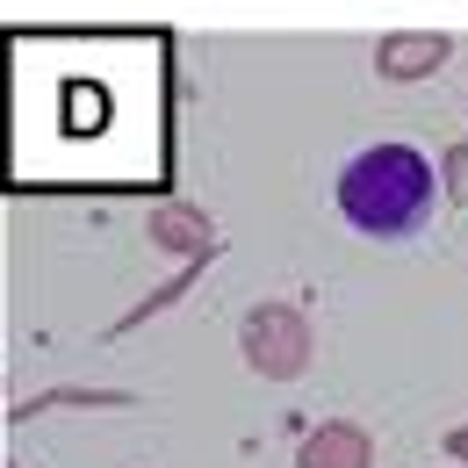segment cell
<instances>
[{
  "instance_id": "obj_4",
  "label": "cell",
  "mask_w": 468,
  "mask_h": 468,
  "mask_svg": "<svg viewBox=\"0 0 468 468\" xmlns=\"http://www.w3.org/2000/svg\"><path fill=\"white\" fill-rule=\"evenodd\" d=\"M295 468H375V440H367V425H353V418H324V425L295 447Z\"/></svg>"
},
{
  "instance_id": "obj_3",
  "label": "cell",
  "mask_w": 468,
  "mask_h": 468,
  "mask_svg": "<svg viewBox=\"0 0 468 468\" xmlns=\"http://www.w3.org/2000/svg\"><path fill=\"white\" fill-rule=\"evenodd\" d=\"M447 58H454V44H447L440 29H389V37L375 44V72H382V80H397V87L432 80Z\"/></svg>"
},
{
  "instance_id": "obj_7",
  "label": "cell",
  "mask_w": 468,
  "mask_h": 468,
  "mask_svg": "<svg viewBox=\"0 0 468 468\" xmlns=\"http://www.w3.org/2000/svg\"><path fill=\"white\" fill-rule=\"evenodd\" d=\"M440 187H447V202H462V209H468V137L440 152Z\"/></svg>"
},
{
  "instance_id": "obj_8",
  "label": "cell",
  "mask_w": 468,
  "mask_h": 468,
  "mask_svg": "<svg viewBox=\"0 0 468 468\" xmlns=\"http://www.w3.org/2000/svg\"><path fill=\"white\" fill-rule=\"evenodd\" d=\"M447 462H468V425H454V432H447Z\"/></svg>"
},
{
  "instance_id": "obj_6",
  "label": "cell",
  "mask_w": 468,
  "mask_h": 468,
  "mask_svg": "<svg viewBox=\"0 0 468 468\" xmlns=\"http://www.w3.org/2000/svg\"><path fill=\"white\" fill-rule=\"evenodd\" d=\"M58 404L116 410V404H130V397H122V389H51V397H29V404H15V418H37V410H58Z\"/></svg>"
},
{
  "instance_id": "obj_5",
  "label": "cell",
  "mask_w": 468,
  "mask_h": 468,
  "mask_svg": "<svg viewBox=\"0 0 468 468\" xmlns=\"http://www.w3.org/2000/svg\"><path fill=\"white\" fill-rule=\"evenodd\" d=\"M144 231H152V245H166V252H180V260H209V217L187 209V202H159Z\"/></svg>"
},
{
  "instance_id": "obj_1",
  "label": "cell",
  "mask_w": 468,
  "mask_h": 468,
  "mask_svg": "<svg viewBox=\"0 0 468 468\" xmlns=\"http://www.w3.org/2000/svg\"><path fill=\"white\" fill-rule=\"evenodd\" d=\"M432 159L418 144H367L339 174V217L367 238H404L432 209Z\"/></svg>"
},
{
  "instance_id": "obj_2",
  "label": "cell",
  "mask_w": 468,
  "mask_h": 468,
  "mask_svg": "<svg viewBox=\"0 0 468 468\" xmlns=\"http://www.w3.org/2000/svg\"><path fill=\"white\" fill-rule=\"evenodd\" d=\"M238 353H245V367L260 382H295L310 367L317 339H310V317L295 303H252L245 324H238Z\"/></svg>"
}]
</instances>
